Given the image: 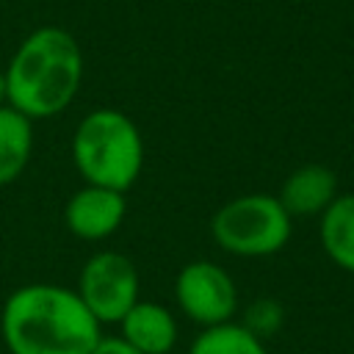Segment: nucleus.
<instances>
[{"mask_svg": "<svg viewBox=\"0 0 354 354\" xmlns=\"http://www.w3.org/2000/svg\"><path fill=\"white\" fill-rule=\"evenodd\" d=\"M102 326L75 288L33 282L3 301L0 337L8 354H91Z\"/></svg>", "mask_w": 354, "mask_h": 354, "instance_id": "obj_1", "label": "nucleus"}, {"mask_svg": "<svg viewBox=\"0 0 354 354\" xmlns=\"http://www.w3.org/2000/svg\"><path fill=\"white\" fill-rule=\"evenodd\" d=\"M6 75V102L30 122L58 116L72 105L83 83V50L55 25L28 33L14 50Z\"/></svg>", "mask_w": 354, "mask_h": 354, "instance_id": "obj_2", "label": "nucleus"}, {"mask_svg": "<svg viewBox=\"0 0 354 354\" xmlns=\"http://www.w3.org/2000/svg\"><path fill=\"white\" fill-rule=\"evenodd\" d=\"M72 163L88 185L127 194L144 169V136L127 113L94 108L72 133Z\"/></svg>", "mask_w": 354, "mask_h": 354, "instance_id": "obj_3", "label": "nucleus"}, {"mask_svg": "<svg viewBox=\"0 0 354 354\" xmlns=\"http://www.w3.org/2000/svg\"><path fill=\"white\" fill-rule=\"evenodd\" d=\"M293 218L279 205L277 194H241L224 202L213 221L210 235L216 246L235 257H271L290 241Z\"/></svg>", "mask_w": 354, "mask_h": 354, "instance_id": "obj_4", "label": "nucleus"}, {"mask_svg": "<svg viewBox=\"0 0 354 354\" xmlns=\"http://www.w3.org/2000/svg\"><path fill=\"white\" fill-rule=\"evenodd\" d=\"M75 293L100 326L119 324L124 313L141 299V277L127 254L100 249L83 263Z\"/></svg>", "mask_w": 354, "mask_h": 354, "instance_id": "obj_5", "label": "nucleus"}, {"mask_svg": "<svg viewBox=\"0 0 354 354\" xmlns=\"http://www.w3.org/2000/svg\"><path fill=\"white\" fill-rule=\"evenodd\" d=\"M174 301L185 318L205 329L235 321L238 288L224 266L210 260H191L174 277Z\"/></svg>", "mask_w": 354, "mask_h": 354, "instance_id": "obj_6", "label": "nucleus"}, {"mask_svg": "<svg viewBox=\"0 0 354 354\" xmlns=\"http://www.w3.org/2000/svg\"><path fill=\"white\" fill-rule=\"evenodd\" d=\"M127 213V202L122 191L83 185L64 205V224L80 241H105L111 238Z\"/></svg>", "mask_w": 354, "mask_h": 354, "instance_id": "obj_7", "label": "nucleus"}, {"mask_svg": "<svg viewBox=\"0 0 354 354\" xmlns=\"http://www.w3.org/2000/svg\"><path fill=\"white\" fill-rule=\"evenodd\" d=\"M337 194H340L337 174L329 166L301 163L285 177L277 199L288 210L290 218H296V216L307 218V216H321L337 199Z\"/></svg>", "mask_w": 354, "mask_h": 354, "instance_id": "obj_8", "label": "nucleus"}, {"mask_svg": "<svg viewBox=\"0 0 354 354\" xmlns=\"http://www.w3.org/2000/svg\"><path fill=\"white\" fill-rule=\"evenodd\" d=\"M119 337L141 354H169L177 343V321L160 301L138 299L119 321Z\"/></svg>", "mask_w": 354, "mask_h": 354, "instance_id": "obj_9", "label": "nucleus"}, {"mask_svg": "<svg viewBox=\"0 0 354 354\" xmlns=\"http://www.w3.org/2000/svg\"><path fill=\"white\" fill-rule=\"evenodd\" d=\"M33 158V122L11 108L0 105V188L22 177Z\"/></svg>", "mask_w": 354, "mask_h": 354, "instance_id": "obj_10", "label": "nucleus"}, {"mask_svg": "<svg viewBox=\"0 0 354 354\" xmlns=\"http://www.w3.org/2000/svg\"><path fill=\"white\" fill-rule=\"evenodd\" d=\"M318 218V238L326 257L337 268L354 274V191L337 194Z\"/></svg>", "mask_w": 354, "mask_h": 354, "instance_id": "obj_11", "label": "nucleus"}, {"mask_svg": "<svg viewBox=\"0 0 354 354\" xmlns=\"http://www.w3.org/2000/svg\"><path fill=\"white\" fill-rule=\"evenodd\" d=\"M188 354H268L266 340H260L254 332H249L241 321H227L216 326H205Z\"/></svg>", "mask_w": 354, "mask_h": 354, "instance_id": "obj_12", "label": "nucleus"}, {"mask_svg": "<svg viewBox=\"0 0 354 354\" xmlns=\"http://www.w3.org/2000/svg\"><path fill=\"white\" fill-rule=\"evenodd\" d=\"M282 318H285V313H282V304H279L277 299H254V301L246 307L241 324H243L249 332H254L260 340H266L268 335L279 332Z\"/></svg>", "mask_w": 354, "mask_h": 354, "instance_id": "obj_13", "label": "nucleus"}, {"mask_svg": "<svg viewBox=\"0 0 354 354\" xmlns=\"http://www.w3.org/2000/svg\"><path fill=\"white\" fill-rule=\"evenodd\" d=\"M91 354H141L138 348H133L127 340H122L119 335H102L97 340V346L91 348Z\"/></svg>", "mask_w": 354, "mask_h": 354, "instance_id": "obj_14", "label": "nucleus"}, {"mask_svg": "<svg viewBox=\"0 0 354 354\" xmlns=\"http://www.w3.org/2000/svg\"><path fill=\"white\" fill-rule=\"evenodd\" d=\"M0 105H6V75L0 69Z\"/></svg>", "mask_w": 354, "mask_h": 354, "instance_id": "obj_15", "label": "nucleus"}]
</instances>
